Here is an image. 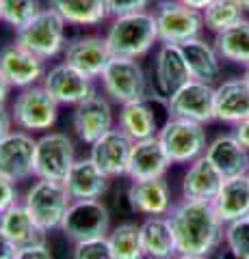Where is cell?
Wrapping results in <instances>:
<instances>
[{"instance_id":"obj_39","label":"cell","mask_w":249,"mask_h":259,"mask_svg":"<svg viewBox=\"0 0 249 259\" xmlns=\"http://www.w3.org/2000/svg\"><path fill=\"white\" fill-rule=\"evenodd\" d=\"M18 201H20V194H18L15 184L5 180V177H0V216H3L11 205L18 203Z\"/></svg>"},{"instance_id":"obj_34","label":"cell","mask_w":249,"mask_h":259,"mask_svg":"<svg viewBox=\"0 0 249 259\" xmlns=\"http://www.w3.org/2000/svg\"><path fill=\"white\" fill-rule=\"evenodd\" d=\"M42 9V0H0V22L20 30Z\"/></svg>"},{"instance_id":"obj_20","label":"cell","mask_w":249,"mask_h":259,"mask_svg":"<svg viewBox=\"0 0 249 259\" xmlns=\"http://www.w3.org/2000/svg\"><path fill=\"white\" fill-rule=\"evenodd\" d=\"M171 166V160L167 156L158 136L146 141H136L130 151V162H128V173L126 177L130 182L141 180H156L165 177Z\"/></svg>"},{"instance_id":"obj_11","label":"cell","mask_w":249,"mask_h":259,"mask_svg":"<svg viewBox=\"0 0 249 259\" xmlns=\"http://www.w3.org/2000/svg\"><path fill=\"white\" fill-rule=\"evenodd\" d=\"M109 231H111V212L100 199L72 201L61 225V233L74 244L85 240L106 238Z\"/></svg>"},{"instance_id":"obj_48","label":"cell","mask_w":249,"mask_h":259,"mask_svg":"<svg viewBox=\"0 0 249 259\" xmlns=\"http://www.w3.org/2000/svg\"><path fill=\"white\" fill-rule=\"evenodd\" d=\"M243 78H245L247 82H249V67H245V74H243Z\"/></svg>"},{"instance_id":"obj_29","label":"cell","mask_w":249,"mask_h":259,"mask_svg":"<svg viewBox=\"0 0 249 259\" xmlns=\"http://www.w3.org/2000/svg\"><path fill=\"white\" fill-rule=\"evenodd\" d=\"M48 7L69 26H98L111 18L106 0H48Z\"/></svg>"},{"instance_id":"obj_46","label":"cell","mask_w":249,"mask_h":259,"mask_svg":"<svg viewBox=\"0 0 249 259\" xmlns=\"http://www.w3.org/2000/svg\"><path fill=\"white\" fill-rule=\"evenodd\" d=\"M173 259H210V257H204V255H182V253H178Z\"/></svg>"},{"instance_id":"obj_43","label":"cell","mask_w":249,"mask_h":259,"mask_svg":"<svg viewBox=\"0 0 249 259\" xmlns=\"http://www.w3.org/2000/svg\"><path fill=\"white\" fill-rule=\"evenodd\" d=\"M11 89H13V87L9 84V80H7V78L3 76V71H0V104H7Z\"/></svg>"},{"instance_id":"obj_8","label":"cell","mask_w":249,"mask_h":259,"mask_svg":"<svg viewBox=\"0 0 249 259\" xmlns=\"http://www.w3.org/2000/svg\"><path fill=\"white\" fill-rule=\"evenodd\" d=\"M154 18L160 44H187L202 37L204 18L202 11L191 9L180 0H158L154 5Z\"/></svg>"},{"instance_id":"obj_12","label":"cell","mask_w":249,"mask_h":259,"mask_svg":"<svg viewBox=\"0 0 249 259\" xmlns=\"http://www.w3.org/2000/svg\"><path fill=\"white\" fill-rule=\"evenodd\" d=\"M37 139L24 130H13L0 139V177L13 184L35 177Z\"/></svg>"},{"instance_id":"obj_33","label":"cell","mask_w":249,"mask_h":259,"mask_svg":"<svg viewBox=\"0 0 249 259\" xmlns=\"http://www.w3.org/2000/svg\"><path fill=\"white\" fill-rule=\"evenodd\" d=\"M204 26L210 32H221L230 26H234L240 20H245V11L234 3V0H215L210 7L202 11Z\"/></svg>"},{"instance_id":"obj_14","label":"cell","mask_w":249,"mask_h":259,"mask_svg":"<svg viewBox=\"0 0 249 259\" xmlns=\"http://www.w3.org/2000/svg\"><path fill=\"white\" fill-rule=\"evenodd\" d=\"M42 84L59 102V106H78L85 100H89L93 93H98L95 91V80L87 78L85 74H80L78 69L63 61L52 65L46 71Z\"/></svg>"},{"instance_id":"obj_1","label":"cell","mask_w":249,"mask_h":259,"mask_svg":"<svg viewBox=\"0 0 249 259\" xmlns=\"http://www.w3.org/2000/svg\"><path fill=\"white\" fill-rule=\"evenodd\" d=\"M182 255H204L210 257L219 250L223 242L226 225L215 212L212 201L180 199L167 214Z\"/></svg>"},{"instance_id":"obj_41","label":"cell","mask_w":249,"mask_h":259,"mask_svg":"<svg viewBox=\"0 0 249 259\" xmlns=\"http://www.w3.org/2000/svg\"><path fill=\"white\" fill-rule=\"evenodd\" d=\"M15 246L13 242L5 236V231L0 229V259H13V255H15Z\"/></svg>"},{"instance_id":"obj_6","label":"cell","mask_w":249,"mask_h":259,"mask_svg":"<svg viewBox=\"0 0 249 259\" xmlns=\"http://www.w3.org/2000/svg\"><path fill=\"white\" fill-rule=\"evenodd\" d=\"M169 119H171L169 100L158 95L156 91H152L146 100L119 106L117 125L136 143V141H146V139L158 136L163 125Z\"/></svg>"},{"instance_id":"obj_45","label":"cell","mask_w":249,"mask_h":259,"mask_svg":"<svg viewBox=\"0 0 249 259\" xmlns=\"http://www.w3.org/2000/svg\"><path fill=\"white\" fill-rule=\"evenodd\" d=\"M217 259H238V257H236V255H234V253H232V250H230V248L226 246V248H223V250H221V253H219V255H217Z\"/></svg>"},{"instance_id":"obj_49","label":"cell","mask_w":249,"mask_h":259,"mask_svg":"<svg viewBox=\"0 0 249 259\" xmlns=\"http://www.w3.org/2000/svg\"><path fill=\"white\" fill-rule=\"evenodd\" d=\"M247 175H249V171H247Z\"/></svg>"},{"instance_id":"obj_17","label":"cell","mask_w":249,"mask_h":259,"mask_svg":"<svg viewBox=\"0 0 249 259\" xmlns=\"http://www.w3.org/2000/svg\"><path fill=\"white\" fill-rule=\"evenodd\" d=\"M171 117L189 119L195 123L208 125L217 121L215 117V84L191 80L169 97Z\"/></svg>"},{"instance_id":"obj_9","label":"cell","mask_w":249,"mask_h":259,"mask_svg":"<svg viewBox=\"0 0 249 259\" xmlns=\"http://www.w3.org/2000/svg\"><path fill=\"white\" fill-rule=\"evenodd\" d=\"M74 141L65 132H46L37 139L35 147V180L65 184L76 162Z\"/></svg>"},{"instance_id":"obj_42","label":"cell","mask_w":249,"mask_h":259,"mask_svg":"<svg viewBox=\"0 0 249 259\" xmlns=\"http://www.w3.org/2000/svg\"><path fill=\"white\" fill-rule=\"evenodd\" d=\"M234 136L245 145V147L249 149V119L247 121H243V123H238V125H234Z\"/></svg>"},{"instance_id":"obj_31","label":"cell","mask_w":249,"mask_h":259,"mask_svg":"<svg viewBox=\"0 0 249 259\" xmlns=\"http://www.w3.org/2000/svg\"><path fill=\"white\" fill-rule=\"evenodd\" d=\"M212 44L221 61L249 67V20H240L234 26L217 32Z\"/></svg>"},{"instance_id":"obj_13","label":"cell","mask_w":249,"mask_h":259,"mask_svg":"<svg viewBox=\"0 0 249 259\" xmlns=\"http://www.w3.org/2000/svg\"><path fill=\"white\" fill-rule=\"evenodd\" d=\"M113 127H115V115H113L111 100L106 95L93 93L89 100L74 106V112H72V130L78 136V141H83L89 147Z\"/></svg>"},{"instance_id":"obj_2","label":"cell","mask_w":249,"mask_h":259,"mask_svg":"<svg viewBox=\"0 0 249 259\" xmlns=\"http://www.w3.org/2000/svg\"><path fill=\"white\" fill-rule=\"evenodd\" d=\"M106 44L113 56L122 59H143L158 41L154 11H139L122 18H113L106 28Z\"/></svg>"},{"instance_id":"obj_38","label":"cell","mask_w":249,"mask_h":259,"mask_svg":"<svg viewBox=\"0 0 249 259\" xmlns=\"http://www.w3.org/2000/svg\"><path fill=\"white\" fill-rule=\"evenodd\" d=\"M13 259H54V257H52L50 246L46 244V240H42V242H35V244L15 248Z\"/></svg>"},{"instance_id":"obj_25","label":"cell","mask_w":249,"mask_h":259,"mask_svg":"<svg viewBox=\"0 0 249 259\" xmlns=\"http://www.w3.org/2000/svg\"><path fill=\"white\" fill-rule=\"evenodd\" d=\"M223 180L226 177L217 171V166L206 156L193 160L182 175V199L212 201L221 190Z\"/></svg>"},{"instance_id":"obj_35","label":"cell","mask_w":249,"mask_h":259,"mask_svg":"<svg viewBox=\"0 0 249 259\" xmlns=\"http://www.w3.org/2000/svg\"><path fill=\"white\" fill-rule=\"evenodd\" d=\"M223 242L238 259H249V218L228 223L223 231Z\"/></svg>"},{"instance_id":"obj_40","label":"cell","mask_w":249,"mask_h":259,"mask_svg":"<svg viewBox=\"0 0 249 259\" xmlns=\"http://www.w3.org/2000/svg\"><path fill=\"white\" fill-rule=\"evenodd\" d=\"M13 115L11 110L5 106V104H0V139H5L9 132H13Z\"/></svg>"},{"instance_id":"obj_16","label":"cell","mask_w":249,"mask_h":259,"mask_svg":"<svg viewBox=\"0 0 249 259\" xmlns=\"http://www.w3.org/2000/svg\"><path fill=\"white\" fill-rule=\"evenodd\" d=\"M111 59H113V54H111L106 37L100 35L74 37L65 44V50H63V63L72 65L74 69H78L80 74H85L91 80H98L102 76V71L106 69Z\"/></svg>"},{"instance_id":"obj_44","label":"cell","mask_w":249,"mask_h":259,"mask_svg":"<svg viewBox=\"0 0 249 259\" xmlns=\"http://www.w3.org/2000/svg\"><path fill=\"white\" fill-rule=\"evenodd\" d=\"M180 3H184L187 7H191V9H197V11H204L206 7H210L215 0H180Z\"/></svg>"},{"instance_id":"obj_18","label":"cell","mask_w":249,"mask_h":259,"mask_svg":"<svg viewBox=\"0 0 249 259\" xmlns=\"http://www.w3.org/2000/svg\"><path fill=\"white\" fill-rule=\"evenodd\" d=\"M191 69L184 59V52L178 44H158L154 54V91L163 97H169L191 82Z\"/></svg>"},{"instance_id":"obj_32","label":"cell","mask_w":249,"mask_h":259,"mask_svg":"<svg viewBox=\"0 0 249 259\" xmlns=\"http://www.w3.org/2000/svg\"><path fill=\"white\" fill-rule=\"evenodd\" d=\"M109 244L115 259H148L141 242V225L119 223L109 231Z\"/></svg>"},{"instance_id":"obj_23","label":"cell","mask_w":249,"mask_h":259,"mask_svg":"<svg viewBox=\"0 0 249 259\" xmlns=\"http://www.w3.org/2000/svg\"><path fill=\"white\" fill-rule=\"evenodd\" d=\"M109 186H111V177L89 156L78 158L65 180V188L72 201L102 199L109 192Z\"/></svg>"},{"instance_id":"obj_22","label":"cell","mask_w":249,"mask_h":259,"mask_svg":"<svg viewBox=\"0 0 249 259\" xmlns=\"http://www.w3.org/2000/svg\"><path fill=\"white\" fill-rule=\"evenodd\" d=\"M215 117L232 125L249 119V82L243 76L223 80L215 87Z\"/></svg>"},{"instance_id":"obj_26","label":"cell","mask_w":249,"mask_h":259,"mask_svg":"<svg viewBox=\"0 0 249 259\" xmlns=\"http://www.w3.org/2000/svg\"><path fill=\"white\" fill-rule=\"evenodd\" d=\"M212 205L223 225L249 218V175L226 177Z\"/></svg>"},{"instance_id":"obj_4","label":"cell","mask_w":249,"mask_h":259,"mask_svg":"<svg viewBox=\"0 0 249 259\" xmlns=\"http://www.w3.org/2000/svg\"><path fill=\"white\" fill-rule=\"evenodd\" d=\"M102 91L113 104H132L141 102L152 93L150 80L146 76V69L136 59H122V56H113L106 69L100 76Z\"/></svg>"},{"instance_id":"obj_5","label":"cell","mask_w":249,"mask_h":259,"mask_svg":"<svg viewBox=\"0 0 249 259\" xmlns=\"http://www.w3.org/2000/svg\"><path fill=\"white\" fill-rule=\"evenodd\" d=\"M22 203L26 205L28 214L39 225L44 233L61 231L63 218H65L72 197L67 194L65 184L48 182V180H35L33 186L26 190Z\"/></svg>"},{"instance_id":"obj_24","label":"cell","mask_w":249,"mask_h":259,"mask_svg":"<svg viewBox=\"0 0 249 259\" xmlns=\"http://www.w3.org/2000/svg\"><path fill=\"white\" fill-rule=\"evenodd\" d=\"M204 156L212 162L223 177L247 175L249 171V149L236 139L234 132L215 136L208 143Z\"/></svg>"},{"instance_id":"obj_30","label":"cell","mask_w":249,"mask_h":259,"mask_svg":"<svg viewBox=\"0 0 249 259\" xmlns=\"http://www.w3.org/2000/svg\"><path fill=\"white\" fill-rule=\"evenodd\" d=\"M0 229L5 231V236L18 248L26 244H35V242H42L46 238V233L39 229V225L33 221V216L28 214V209L22 201L11 205L0 216Z\"/></svg>"},{"instance_id":"obj_36","label":"cell","mask_w":249,"mask_h":259,"mask_svg":"<svg viewBox=\"0 0 249 259\" xmlns=\"http://www.w3.org/2000/svg\"><path fill=\"white\" fill-rule=\"evenodd\" d=\"M72 259H115V255L106 238H95L76 242L74 250H72Z\"/></svg>"},{"instance_id":"obj_7","label":"cell","mask_w":249,"mask_h":259,"mask_svg":"<svg viewBox=\"0 0 249 259\" xmlns=\"http://www.w3.org/2000/svg\"><path fill=\"white\" fill-rule=\"evenodd\" d=\"M13 123L18 130H24L28 134L35 132H50L52 125L59 119V102L48 93L44 84H35L15 95L11 106Z\"/></svg>"},{"instance_id":"obj_3","label":"cell","mask_w":249,"mask_h":259,"mask_svg":"<svg viewBox=\"0 0 249 259\" xmlns=\"http://www.w3.org/2000/svg\"><path fill=\"white\" fill-rule=\"evenodd\" d=\"M67 26L69 24L57 11L46 7L26 26L15 30V41L33 54H37L39 59L50 61V59H57V56H63V50H65V44H67L65 39Z\"/></svg>"},{"instance_id":"obj_47","label":"cell","mask_w":249,"mask_h":259,"mask_svg":"<svg viewBox=\"0 0 249 259\" xmlns=\"http://www.w3.org/2000/svg\"><path fill=\"white\" fill-rule=\"evenodd\" d=\"M234 3H236V5H238V7H240V9H243L245 13L249 11V0H234Z\"/></svg>"},{"instance_id":"obj_15","label":"cell","mask_w":249,"mask_h":259,"mask_svg":"<svg viewBox=\"0 0 249 259\" xmlns=\"http://www.w3.org/2000/svg\"><path fill=\"white\" fill-rule=\"evenodd\" d=\"M0 71L13 89L22 91V89L42 84L48 69L44 59H39L37 54L13 41L0 48Z\"/></svg>"},{"instance_id":"obj_10","label":"cell","mask_w":249,"mask_h":259,"mask_svg":"<svg viewBox=\"0 0 249 259\" xmlns=\"http://www.w3.org/2000/svg\"><path fill=\"white\" fill-rule=\"evenodd\" d=\"M171 164H191L206 153V125L189 119L171 117L158 134Z\"/></svg>"},{"instance_id":"obj_37","label":"cell","mask_w":249,"mask_h":259,"mask_svg":"<svg viewBox=\"0 0 249 259\" xmlns=\"http://www.w3.org/2000/svg\"><path fill=\"white\" fill-rule=\"evenodd\" d=\"M152 0H106V9L111 18H122V15L148 11Z\"/></svg>"},{"instance_id":"obj_27","label":"cell","mask_w":249,"mask_h":259,"mask_svg":"<svg viewBox=\"0 0 249 259\" xmlns=\"http://www.w3.org/2000/svg\"><path fill=\"white\" fill-rule=\"evenodd\" d=\"M180 48L184 52V59H187L193 80L215 84L221 78V56L217 52L215 44L197 37V39H191V41L182 44Z\"/></svg>"},{"instance_id":"obj_21","label":"cell","mask_w":249,"mask_h":259,"mask_svg":"<svg viewBox=\"0 0 249 259\" xmlns=\"http://www.w3.org/2000/svg\"><path fill=\"white\" fill-rule=\"evenodd\" d=\"M126 199L132 207V212L143 216H167L173 207L171 188L165 177L130 182L126 190Z\"/></svg>"},{"instance_id":"obj_28","label":"cell","mask_w":249,"mask_h":259,"mask_svg":"<svg viewBox=\"0 0 249 259\" xmlns=\"http://www.w3.org/2000/svg\"><path fill=\"white\" fill-rule=\"evenodd\" d=\"M141 242L148 259H173L178 244L167 216H146L141 223Z\"/></svg>"},{"instance_id":"obj_19","label":"cell","mask_w":249,"mask_h":259,"mask_svg":"<svg viewBox=\"0 0 249 259\" xmlns=\"http://www.w3.org/2000/svg\"><path fill=\"white\" fill-rule=\"evenodd\" d=\"M132 145H134V141L130 136H128L119 125H115L113 130H109L102 139H98L91 145L89 158L111 177V180H115V177H126Z\"/></svg>"}]
</instances>
